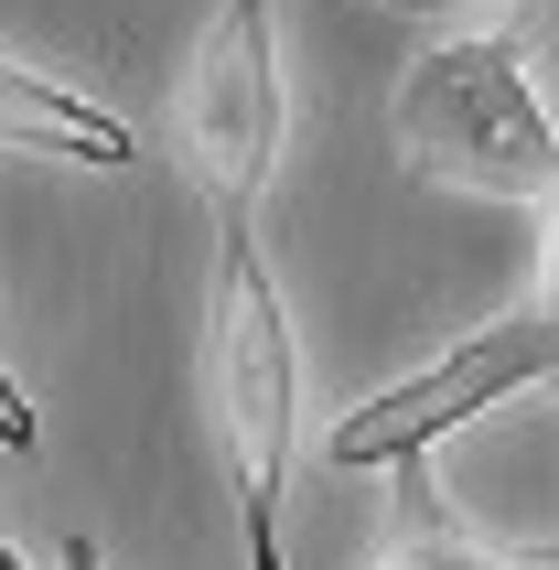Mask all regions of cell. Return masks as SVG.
<instances>
[{
    "label": "cell",
    "instance_id": "1",
    "mask_svg": "<svg viewBox=\"0 0 559 570\" xmlns=\"http://www.w3.org/2000/svg\"><path fill=\"white\" fill-rule=\"evenodd\" d=\"M269 205H216V420H226V484H237V539L248 570L280 560V484L302 442V345H291V302H280L269 258Z\"/></svg>",
    "mask_w": 559,
    "mask_h": 570
},
{
    "label": "cell",
    "instance_id": "2",
    "mask_svg": "<svg viewBox=\"0 0 559 570\" xmlns=\"http://www.w3.org/2000/svg\"><path fill=\"white\" fill-rule=\"evenodd\" d=\"M399 161L441 194L559 205V119L517 32H452L399 76Z\"/></svg>",
    "mask_w": 559,
    "mask_h": 570
},
{
    "label": "cell",
    "instance_id": "3",
    "mask_svg": "<svg viewBox=\"0 0 559 570\" xmlns=\"http://www.w3.org/2000/svg\"><path fill=\"white\" fill-rule=\"evenodd\" d=\"M538 387H559V205H549V269H538L528 302L496 313L484 334H463L452 355L409 366L399 387L355 399L323 452H334L344 474H420L452 431H473V420L506 410V399H538Z\"/></svg>",
    "mask_w": 559,
    "mask_h": 570
},
{
    "label": "cell",
    "instance_id": "4",
    "mask_svg": "<svg viewBox=\"0 0 559 570\" xmlns=\"http://www.w3.org/2000/svg\"><path fill=\"white\" fill-rule=\"evenodd\" d=\"M280 173V43L269 0H226V22L194 55V184L216 205H269Z\"/></svg>",
    "mask_w": 559,
    "mask_h": 570
},
{
    "label": "cell",
    "instance_id": "5",
    "mask_svg": "<svg viewBox=\"0 0 559 570\" xmlns=\"http://www.w3.org/2000/svg\"><path fill=\"white\" fill-rule=\"evenodd\" d=\"M0 140L11 151H43V161H87V173H129L140 161L119 108H97L87 87H55V76H32L11 55H0Z\"/></svg>",
    "mask_w": 559,
    "mask_h": 570
},
{
    "label": "cell",
    "instance_id": "6",
    "mask_svg": "<svg viewBox=\"0 0 559 570\" xmlns=\"http://www.w3.org/2000/svg\"><path fill=\"white\" fill-rule=\"evenodd\" d=\"M409 484H420V474H409ZM420 517H431V528H420L388 570H528V549H484V539H463V528H441L431 495H420Z\"/></svg>",
    "mask_w": 559,
    "mask_h": 570
},
{
    "label": "cell",
    "instance_id": "7",
    "mask_svg": "<svg viewBox=\"0 0 559 570\" xmlns=\"http://www.w3.org/2000/svg\"><path fill=\"white\" fill-rule=\"evenodd\" d=\"M32 442H43V420H32L22 377H11V355H0V452H32Z\"/></svg>",
    "mask_w": 559,
    "mask_h": 570
},
{
    "label": "cell",
    "instance_id": "8",
    "mask_svg": "<svg viewBox=\"0 0 559 570\" xmlns=\"http://www.w3.org/2000/svg\"><path fill=\"white\" fill-rule=\"evenodd\" d=\"M388 11H538V0H388Z\"/></svg>",
    "mask_w": 559,
    "mask_h": 570
},
{
    "label": "cell",
    "instance_id": "9",
    "mask_svg": "<svg viewBox=\"0 0 559 570\" xmlns=\"http://www.w3.org/2000/svg\"><path fill=\"white\" fill-rule=\"evenodd\" d=\"M55 570H108V549H97V539H65V549H55Z\"/></svg>",
    "mask_w": 559,
    "mask_h": 570
},
{
    "label": "cell",
    "instance_id": "10",
    "mask_svg": "<svg viewBox=\"0 0 559 570\" xmlns=\"http://www.w3.org/2000/svg\"><path fill=\"white\" fill-rule=\"evenodd\" d=\"M528 570H559V539H549V549H528Z\"/></svg>",
    "mask_w": 559,
    "mask_h": 570
},
{
    "label": "cell",
    "instance_id": "11",
    "mask_svg": "<svg viewBox=\"0 0 559 570\" xmlns=\"http://www.w3.org/2000/svg\"><path fill=\"white\" fill-rule=\"evenodd\" d=\"M0 570H32V560H22V549H11V539H0Z\"/></svg>",
    "mask_w": 559,
    "mask_h": 570
},
{
    "label": "cell",
    "instance_id": "12",
    "mask_svg": "<svg viewBox=\"0 0 559 570\" xmlns=\"http://www.w3.org/2000/svg\"><path fill=\"white\" fill-rule=\"evenodd\" d=\"M549 410H559V387H549Z\"/></svg>",
    "mask_w": 559,
    "mask_h": 570
}]
</instances>
